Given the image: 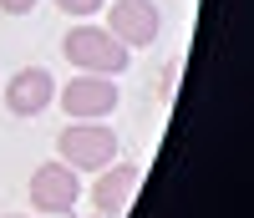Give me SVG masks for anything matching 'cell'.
Returning <instances> with one entry per match:
<instances>
[{"instance_id":"1","label":"cell","mask_w":254,"mask_h":218,"mask_svg":"<svg viewBox=\"0 0 254 218\" xmlns=\"http://www.w3.org/2000/svg\"><path fill=\"white\" fill-rule=\"evenodd\" d=\"M61 56H66L76 71H92V76H117V71H127V61H132V51H127L107 26H92V20H76V26L61 36Z\"/></svg>"},{"instance_id":"2","label":"cell","mask_w":254,"mask_h":218,"mask_svg":"<svg viewBox=\"0 0 254 218\" xmlns=\"http://www.w3.org/2000/svg\"><path fill=\"white\" fill-rule=\"evenodd\" d=\"M56 152L71 172H102L107 163H117V132L107 122H71L56 137Z\"/></svg>"},{"instance_id":"3","label":"cell","mask_w":254,"mask_h":218,"mask_svg":"<svg viewBox=\"0 0 254 218\" xmlns=\"http://www.w3.org/2000/svg\"><path fill=\"white\" fill-rule=\"evenodd\" d=\"M56 102H61V112L76 117V122H107V117L117 112L122 92L112 86V76H92V71H81V76H71V81L56 92Z\"/></svg>"},{"instance_id":"4","label":"cell","mask_w":254,"mask_h":218,"mask_svg":"<svg viewBox=\"0 0 254 218\" xmlns=\"http://www.w3.org/2000/svg\"><path fill=\"white\" fill-rule=\"evenodd\" d=\"M76 198H81V178H76L61 158L41 163V167L31 172V208H36V213H71Z\"/></svg>"},{"instance_id":"5","label":"cell","mask_w":254,"mask_h":218,"mask_svg":"<svg viewBox=\"0 0 254 218\" xmlns=\"http://www.w3.org/2000/svg\"><path fill=\"white\" fill-rule=\"evenodd\" d=\"M107 31L122 41L127 51H142V46H153V41H158V31H163V10L153 5V0H112Z\"/></svg>"},{"instance_id":"6","label":"cell","mask_w":254,"mask_h":218,"mask_svg":"<svg viewBox=\"0 0 254 218\" xmlns=\"http://www.w3.org/2000/svg\"><path fill=\"white\" fill-rule=\"evenodd\" d=\"M51 102H56V76H51L46 66H20V71L5 81V107H10V117H41Z\"/></svg>"},{"instance_id":"7","label":"cell","mask_w":254,"mask_h":218,"mask_svg":"<svg viewBox=\"0 0 254 218\" xmlns=\"http://www.w3.org/2000/svg\"><path fill=\"white\" fill-rule=\"evenodd\" d=\"M137 178H142V172L132 163H107V167H102V178L92 183L97 218H122L127 203H132V193H137Z\"/></svg>"},{"instance_id":"8","label":"cell","mask_w":254,"mask_h":218,"mask_svg":"<svg viewBox=\"0 0 254 218\" xmlns=\"http://www.w3.org/2000/svg\"><path fill=\"white\" fill-rule=\"evenodd\" d=\"M102 5H107V0H56L61 15H102Z\"/></svg>"},{"instance_id":"9","label":"cell","mask_w":254,"mask_h":218,"mask_svg":"<svg viewBox=\"0 0 254 218\" xmlns=\"http://www.w3.org/2000/svg\"><path fill=\"white\" fill-rule=\"evenodd\" d=\"M0 10L5 15H26V10H36V0H0Z\"/></svg>"},{"instance_id":"10","label":"cell","mask_w":254,"mask_h":218,"mask_svg":"<svg viewBox=\"0 0 254 218\" xmlns=\"http://www.w3.org/2000/svg\"><path fill=\"white\" fill-rule=\"evenodd\" d=\"M5 218H20V213H5Z\"/></svg>"}]
</instances>
